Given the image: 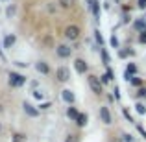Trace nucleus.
Here are the masks:
<instances>
[{"label":"nucleus","instance_id":"obj_24","mask_svg":"<svg viewBox=\"0 0 146 142\" xmlns=\"http://www.w3.org/2000/svg\"><path fill=\"white\" fill-rule=\"evenodd\" d=\"M135 111H137V113H139V114H144L146 113V105H144V103H137V105H135Z\"/></svg>","mask_w":146,"mask_h":142},{"label":"nucleus","instance_id":"obj_31","mask_svg":"<svg viewBox=\"0 0 146 142\" xmlns=\"http://www.w3.org/2000/svg\"><path fill=\"white\" fill-rule=\"evenodd\" d=\"M65 142H80V139H78V135H68Z\"/></svg>","mask_w":146,"mask_h":142},{"label":"nucleus","instance_id":"obj_26","mask_svg":"<svg viewBox=\"0 0 146 142\" xmlns=\"http://www.w3.org/2000/svg\"><path fill=\"white\" fill-rule=\"evenodd\" d=\"M137 41H139L141 44H146V30H143V32H139V37H137Z\"/></svg>","mask_w":146,"mask_h":142},{"label":"nucleus","instance_id":"obj_32","mask_svg":"<svg viewBox=\"0 0 146 142\" xmlns=\"http://www.w3.org/2000/svg\"><path fill=\"white\" fill-rule=\"evenodd\" d=\"M113 96H115V100H117V102L120 100V90H118L117 85H115V89H113Z\"/></svg>","mask_w":146,"mask_h":142},{"label":"nucleus","instance_id":"obj_2","mask_svg":"<svg viewBox=\"0 0 146 142\" xmlns=\"http://www.w3.org/2000/svg\"><path fill=\"white\" fill-rule=\"evenodd\" d=\"M87 83H89V87H91V90H93L94 94H104V85L100 83V79H98V76H94V74H89L87 76Z\"/></svg>","mask_w":146,"mask_h":142},{"label":"nucleus","instance_id":"obj_34","mask_svg":"<svg viewBox=\"0 0 146 142\" xmlns=\"http://www.w3.org/2000/svg\"><path fill=\"white\" fill-rule=\"evenodd\" d=\"M122 137H124V142H135L131 139V135H122Z\"/></svg>","mask_w":146,"mask_h":142},{"label":"nucleus","instance_id":"obj_37","mask_svg":"<svg viewBox=\"0 0 146 142\" xmlns=\"http://www.w3.org/2000/svg\"><path fill=\"white\" fill-rule=\"evenodd\" d=\"M0 131H2V124H0Z\"/></svg>","mask_w":146,"mask_h":142},{"label":"nucleus","instance_id":"obj_3","mask_svg":"<svg viewBox=\"0 0 146 142\" xmlns=\"http://www.w3.org/2000/svg\"><path fill=\"white\" fill-rule=\"evenodd\" d=\"M80 33H82L80 26L70 24V26H67V28H65V39L70 41V43H74V41H78V39H80Z\"/></svg>","mask_w":146,"mask_h":142},{"label":"nucleus","instance_id":"obj_1","mask_svg":"<svg viewBox=\"0 0 146 142\" xmlns=\"http://www.w3.org/2000/svg\"><path fill=\"white\" fill-rule=\"evenodd\" d=\"M7 83L13 89H21V87H24L28 83V78L24 74H21V72H9L7 74Z\"/></svg>","mask_w":146,"mask_h":142},{"label":"nucleus","instance_id":"obj_6","mask_svg":"<svg viewBox=\"0 0 146 142\" xmlns=\"http://www.w3.org/2000/svg\"><path fill=\"white\" fill-rule=\"evenodd\" d=\"M56 79L59 83H67L70 79V70L67 67H57L56 68Z\"/></svg>","mask_w":146,"mask_h":142},{"label":"nucleus","instance_id":"obj_25","mask_svg":"<svg viewBox=\"0 0 146 142\" xmlns=\"http://www.w3.org/2000/svg\"><path fill=\"white\" fill-rule=\"evenodd\" d=\"M13 142H26V137L22 133H15L13 135Z\"/></svg>","mask_w":146,"mask_h":142},{"label":"nucleus","instance_id":"obj_4","mask_svg":"<svg viewBox=\"0 0 146 142\" xmlns=\"http://www.w3.org/2000/svg\"><path fill=\"white\" fill-rule=\"evenodd\" d=\"M72 50L70 44H57L56 46V55L59 57V59H68V57L72 55Z\"/></svg>","mask_w":146,"mask_h":142},{"label":"nucleus","instance_id":"obj_28","mask_svg":"<svg viewBox=\"0 0 146 142\" xmlns=\"http://www.w3.org/2000/svg\"><path fill=\"white\" fill-rule=\"evenodd\" d=\"M32 94H33V98H35V100H44V94L41 92V90H32Z\"/></svg>","mask_w":146,"mask_h":142},{"label":"nucleus","instance_id":"obj_16","mask_svg":"<svg viewBox=\"0 0 146 142\" xmlns=\"http://www.w3.org/2000/svg\"><path fill=\"white\" fill-rule=\"evenodd\" d=\"M91 11H93L94 18H96V20H100V0H94V2H93V7H91Z\"/></svg>","mask_w":146,"mask_h":142},{"label":"nucleus","instance_id":"obj_23","mask_svg":"<svg viewBox=\"0 0 146 142\" xmlns=\"http://www.w3.org/2000/svg\"><path fill=\"white\" fill-rule=\"evenodd\" d=\"M94 37H96V43L100 44V48L104 46V37H102V33H100V30H96V32H94Z\"/></svg>","mask_w":146,"mask_h":142},{"label":"nucleus","instance_id":"obj_22","mask_svg":"<svg viewBox=\"0 0 146 142\" xmlns=\"http://www.w3.org/2000/svg\"><path fill=\"white\" fill-rule=\"evenodd\" d=\"M98 79H100V83H102V85H107V83H111V78H109V74H107V72H106V74H102Z\"/></svg>","mask_w":146,"mask_h":142},{"label":"nucleus","instance_id":"obj_9","mask_svg":"<svg viewBox=\"0 0 146 142\" xmlns=\"http://www.w3.org/2000/svg\"><path fill=\"white\" fill-rule=\"evenodd\" d=\"M15 43H17V35H15V33H7V35H4V39H2V46L6 48V50L13 48V46H15Z\"/></svg>","mask_w":146,"mask_h":142},{"label":"nucleus","instance_id":"obj_20","mask_svg":"<svg viewBox=\"0 0 146 142\" xmlns=\"http://www.w3.org/2000/svg\"><path fill=\"white\" fill-rule=\"evenodd\" d=\"M109 43H111V46H113L115 50H120V43H118V37H117V35H115V33H113V35H111V39H109Z\"/></svg>","mask_w":146,"mask_h":142},{"label":"nucleus","instance_id":"obj_30","mask_svg":"<svg viewBox=\"0 0 146 142\" xmlns=\"http://www.w3.org/2000/svg\"><path fill=\"white\" fill-rule=\"evenodd\" d=\"M122 114H124V118H126V120H128V122H133V118H131V114H129V111H128V109H126V107H124V109H122Z\"/></svg>","mask_w":146,"mask_h":142},{"label":"nucleus","instance_id":"obj_12","mask_svg":"<svg viewBox=\"0 0 146 142\" xmlns=\"http://www.w3.org/2000/svg\"><path fill=\"white\" fill-rule=\"evenodd\" d=\"M137 72H139L137 65H135V63H128V67H126V72H124V79L129 83V79H131L133 76H137Z\"/></svg>","mask_w":146,"mask_h":142},{"label":"nucleus","instance_id":"obj_13","mask_svg":"<svg viewBox=\"0 0 146 142\" xmlns=\"http://www.w3.org/2000/svg\"><path fill=\"white\" fill-rule=\"evenodd\" d=\"M78 116H80V111L76 109L74 105H68L67 107V118H68V120H72V122H76V118H78Z\"/></svg>","mask_w":146,"mask_h":142},{"label":"nucleus","instance_id":"obj_19","mask_svg":"<svg viewBox=\"0 0 146 142\" xmlns=\"http://www.w3.org/2000/svg\"><path fill=\"white\" fill-rule=\"evenodd\" d=\"M143 78H139V76H133V78L131 79H129V85H131V87H139V89H141V87H143Z\"/></svg>","mask_w":146,"mask_h":142},{"label":"nucleus","instance_id":"obj_11","mask_svg":"<svg viewBox=\"0 0 146 142\" xmlns=\"http://www.w3.org/2000/svg\"><path fill=\"white\" fill-rule=\"evenodd\" d=\"M61 100H63L65 103H68V105H74L76 96H74V92H72L70 89H63L61 90Z\"/></svg>","mask_w":146,"mask_h":142},{"label":"nucleus","instance_id":"obj_15","mask_svg":"<svg viewBox=\"0 0 146 142\" xmlns=\"http://www.w3.org/2000/svg\"><path fill=\"white\" fill-rule=\"evenodd\" d=\"M15 15H17V6H15V4H9V6L6 7V17L7 18H13Z\"/></svg>","mask_w":146,"mask_h":142},{"label":"nucleus","instance_id":"obj_33","mask_svg":"<svg viewBox=\"0 0 146 142\" xmlns=\"http://www.w3.org/2000/svg\"><path fill=\"white\" fill-rule=\"evenodd\" d=\"M137 7L144 9V7H146V0H137Z\"/></svg>","mask_w":146,"mask_h":142},{"label":"nucleus","instance_id":"obj_36","mask_svg":"<svg viewBox=\"0 0 146 142\" xmlns=\"http://www.w3.org/2000/svg\"><path fill=\"white\" fill-rule=\"evenodd\" d=\"M15 65H17V67H22V68L28 67V63H22V61H15Z\"/></svg>","mask_w":146,"mask_h":142},{"label":"nucleus","instance_id":"obj_17","mask_svg":"<svg viewBox=\"0 0 146 142\" xmlns=\"http://www.w3.org/2000/svg\"><path fill=\"white\" fill-rule=\"evenodd\" d=\"M133 28H135L137 32H143V30H146V20L144 18H137V20L133 22Z\"/></svg>","mask_w":146,"mask_h":142},{"label":"nucleus","instance_id":"obj_7","mask_svg":"<svg viewBox=\"0 0 146 142\" xmlns=\"http://www.w3.org/2000/svg\"><path fill=\"white\" fill-rule=\"evenodd\" d=\"M74 70L78 72V74H87V70H89V65H87V61L82 59V57L74 59Z\"/></svg>","mask_w":146,"mask_h":142},{"label":"nucleus","instance_id":"obj_8","mask_svg":"<svg viewBox=\"0 0 146 142\" xmlns=\"http://www.w3.org/2000/svg\"><path fill=\"white\" fill-rule=\"evenodd\" d=\"M22 111H24V113L28 114V116H32V118H37V116L41 114V111L37 109V107H33L32 103H28V102L22 103Z\"/></svg>","mask_w":146,"mask_h":142},{"label":"nucleus","instance_id":"obj_5","mask_svg":"<svg viewBox=\"0 0 146 142\" xmlns=\"http://www.w3.org/2000/svg\"><path fill=\"white\" fill-rule=\"evenodd\" d=\"M98 116H100V120H102L106 125H111V122H113V116H111V111H109L107 105H100Z\"/></svg>","mask_w":146,"mask_h":142},{"label":"nucleus","instance_id":"obj_38","mask_svg":"<svg viewBox=\"0 0 146 142\" xmlns=\"http://www.w3.org/2000/svg\"><path fill=\"white\" fill-rule=\"evenodd\" d=\"M2 2H9V0H2Z\"/></svg>","mask_w":146,"mask_h":142},{"label":"nucleus","instance_id":"obj_21","mask_svg":"<svg viewBox=\"0 0 146 142\" xmlns=\"http://www.w3.org/2000/svg\"><path fill=\"white\" fill-rule=\"evenodd\" d=\"M72 2H74V0H57V4H59L61 7H65V9L72 7Z\"/></svg>","mask_w":146,"mask_h":142},{"label":"nucleus","instance_id":"obj_10","mask_svg":"<svg viewBox=\"0 0 146 142\" xmlns=\"http://www.w3.org/2000/svg\"><path fill=\"white\" fill-rule=\"evenodd\" d=\"M33 67H35V70L39 72V74H43V76H48L50 72H52V68H50V65L46 63V61H37Z\"/></svg>","mask_w":146,"mask_h":142},{"label":"nucleus","instance_id":"obj_14","mask_svg":"<svg viewBox=\"0 0 146 142\" xmlns=\"http://www.w3.org/2000/svg\"><path fill=\"white\" fill-rule=\"evenodd\" d=\"M87 122H89V116H87V113H80V116L76 118V125H78V127H85Z\"/></svg>","mask_w":146,"mask_h":142},{"label":"nucleus","instance_id":"obj_35","mask_svg":"<svg viewBox=\"0 0 146 142\" xmlns=\"http://www.w3.org/2000/svg\"><path fill=\"white\" fill-rule=\"evenodd\" d=\"M137 129H139V133H141V135H143L144 139H146V131H144V127H141V125H137Z\"/></svg>","mask_w":146,"mask_h":142},{"label":"nucleus","instance_id":"obj_18","mask_svg":"<svg viewBox=\"0 0 146 142\" xmlns=\"http://www.w3.org/2000/svg\"><path fill=\"white\" fill-rule=\"evenodd\" d=\"M100 55H102V61H104V65L106 67H109V63H111V59H109V53H107V50L106 48H100Z\"/></svg>","mask_w":146,"mask_h":142},{"label":"nucleus","instance_id":"obj_27","mask_svg":"<svg viewBox=\"0 0 146 142\" xmlns=\"http://www.w3.org/2000/svg\"><path fill=\"white\" fill-rule=\"evenodd\" d=\"M50 107H52V102H43V103H39L37 109L39 111H46V109H50Z\"/></svg>","mask_w":146,"mask_h":142},{"label":"nucleus","instance_id":"obj_29","mask_svg":"<svg viewBox=\"0 0 146 142\" xmlns=\"http://www.w3.org/2000/svg\"><path fill=\"white\" fill-rule=\"evenodd\" d=\"M137 96H139V98H143V100H146V87H141V89L137 90Z\"/></svg>","mask_w":146,"mask_h":142}]
</instances>
